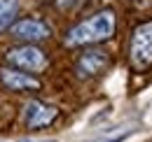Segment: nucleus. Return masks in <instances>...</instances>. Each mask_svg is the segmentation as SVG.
Here are the masks:
<instances>
[{
    "label": "nucleus",
    "mask_w": 152,
    "mask_h": 142,
    "mask_svg": "<svg viewBox=\"0 0 152 142\" xmlns=\"http://www.w3.org/2000/svg\"><path fill=\"white\" fill-rule=\"evenodd\" d=\"M58 117V109L54 105H47L42 100H31L26 105V124L31 130H40L45 126L54 124Z\"/></svg>",
    "instance_id": "0eeeda50"
},
{
    "label": "nucleus",
    "mask_w": 152,
    "mask_h": 142,
    "mask_svg": "<svg viewBox=\"0 0 152 142\" xmlns=\"http://www.w3.org/2000/svg\"><path fill=\"white\" fill-rule=\"evenodd\" d=\"M73 5H75V0H56L58 9H68V7H73Z\"/></svg>",
    "instance_id": "9d476101"
},
{
    "label": "nucleus",
    "mask_w": 152,
    "mask_h": 142,
    "mask_svg": "<svg viewBox=\"0 0 152 142\" xmlns=\"http://www.w3.org/2000/svg\"><path fill=\"white\" fill-rule=\"evenodd\" d=\"M133 135V130H126V133H117V135H105V138H96L91 142H126Z\"/></svg>",
    "instance_id": "1a4fd4ad"
},
{
    "label": "nucleus",
    "mask_w": 152,
    "mask_h": 142,
    "mask_svg": "<svg viewBox=\"0 0 152 142\" xmlns=\"http://www.w3.org/2000/svg\"><path fill=\"white\" fill-rule=\"evenodd\" d=\"M117 21H115L113 9H101L91 14L89 19L80 21L66 33V44L68 47H89V44H98L103 40H110L115 35Z\"/></svg>",
    "instance_id": "f257e3e1"
},
{
    "label": "nucleus",
    "mask_w": 152,
    "mask_h": 142,
    "mask_svg": "<svg viewBox=\"0 0 152 142\" xmlns=\"http://www.w3.org/2000/svg\"><path fill=\"white\" fill-rule=\"evenodd\" d=\"M129 61L136 72H145L152 65V21H143L133 28L129 42Z\"/></svg>",
    "instance_id": "f03ea898"
},
{
    "label": "nucleus",
    "mask_w": 152,
    "mask_h": 142,
    "mask_svg": "<svg viewBox=\"0 0 152 142\" xmlns=\"http://www.w3.org/2000/svg\"><path fill=\"white\" fill-rule=\"evenodd\" d=\"M19 14V0H0V33L7 30Z\"/></svg>",
    "instance_id": "6e6552de"
},
{
    "label": "nucleus",
    "mask_w": 152,
    "mask_h": 142,
    "mask_svg": "<svg viewBox=\"0 0 152 142\" xmlns=\"http://www.w3.org/2000/svg\"><path fill=\"white\" fill-rule=\"evenodd\" d=\"M0 84L7 91H40L42 89V82H40L35 75H28V72L14 70V68H0Z\"/></svg>",
    "instance_id": "423d86ee"
},
{
    "label": "nucleus",
    "mask_w": 152,
    "mask_h": 142,
    "mask_svg": "<svg viewBox=\"0 0 152 142\" xmlns=\"http://www.w3.org/2000/svg\"><path fill=\"white\" fill-rule=\"evenodd\" d=\"M5 58H7V63H10L14 70L28 72V75L42 72L49 65L47 54L42 51L38 44H19V47H12L10 51L5 54Z\"/></svg>",
    "instance_id": "7ed1b4c3"
},
{
    "label": "nucleus",
    "mask_w": 152,
    "mask_h": 142,
    "mask_svg": "<svg viewBox=\"0 0 152 142\" xmlns=\"http://www.w3.org/2000/svg\"><path fill=\"white\" fill-rule=\"evenodd\" d=\"M110 68V54L103 49H87L80 54L75 61V75L80 79H89V77H98Z\"/></svg>",
    "instance_id": "39448f33"
},
{
    "label": "nucleus",
    "mask_w": 152,
    "mask_h": 142,
    "mask_svg": "<svg viewBox=\"0 0 152 142\" xmlns=\"http://www.w3.org/2000/svg\"><path fill=\"white\" fill-rule=\"evenodd\" d=\"M10 35L14 40H21L23 44H35L52 37V26L42 19H19L10 26Z\"/></svg>",
    "instance_id": "20e7f679"
}]
</instances>
